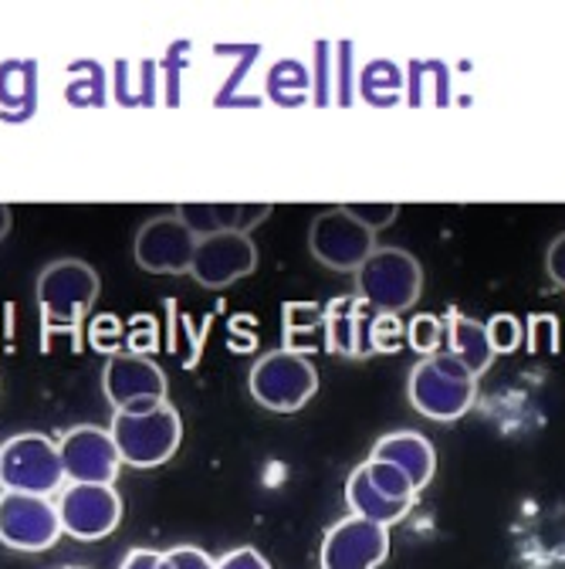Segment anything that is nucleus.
Returning <instances> with one entry per match:
<instances>
[{"label": "nucleus", "instance_id": "f257e3e1", "mask_svg": "<svg viewBox=\"0 0 565 569\" xmlns=\"http://www.w3.org/2000/svg\"><path fill=\"white\" fill-rule=\"evenodd\" d=\"M99 271L82 258H58L41 268L34 299L44 316V329H79L99 299Z\"/></svg>", "mask_w": 565, "mask_h": 569}, {"label": "nucleus", "instance_id": "f03ea898", "mask_svg": "<svg viewBox=\"0 0 565 569\" xmlns=\"http://www.w3.org/2000/svg\"><path fill=\"white\" fill-rule=\"evenodd\" d=\"M356 292L373 312L403 316L423 296V264L403 248H376L356 271Z\"/></svg>", "mask_w": 565, "mask_h": 569}, {"label": "nucleus", "instance_id": "7ed1b4c3", "mask_svg": "<svg viewBox=\"0 0 565 569\" xmlns=\"http://www.w3.org/2000/svg\"><path fill=\"white\" fill-rule=\"evenodd\" d=\"M248 390L261 407H268L274 413H295L315 397L319 370L305 352L271 349L251 367Z\"/></svg>", "mask_w": 565, "mask_h": 569}, {"label": "nucleus", "instance_id": "20e7f679", "mask_svg": "<svg viewBox=\"0 0 565 569\" xmlns=\"http://www.w3.org/2000/svg\"><path fill=\"white\" fill-rule=\"evenodd\" d=\"M109 435L122 455V465L160 468L176 455L183 441V423L170 403H160L150 413H115L109 423Z\"/></svg>", "mask_w": 565, "mask_h": 569}, {"label": "nucleus", "instance_id": "39448f33", "mask_svg": "<svg viewBox=\"0 0 565 569\" xmlns=\"http://www.w3.org/2000/svg\"><path fill=\"white\" fill-rule=\"evenodd\" d=\"M64 485V465L58 441L44 435H14L0 445V488L4 491H24V495H44L51 498Z\"/></svg>", "mask_w": 565, "mask_h": 569}, {"label": "nucleus", "instance_id": "423d86ee", "mask_svg": "<svg viewBox=\"0 0 565 569\" xmlns=\"http://www.w3.org/2000/svg\"><path fill=\"white\" fill-rule=\"evenodd\" d=\"M376 248V234L363 228L345 207H329L309 224V251L329 271L356 274Z\"/></svg>", "mask_w": 565, "mask_h": 569}, {"label": "nucleus", "instance_id": "0eeeda50", "mask_svg": "<svg viewBox=\"0 0 565 569\" xmlns=\"http://www.w3.org/2000/svg\"><path fill=\"white\" fill-rule=\"evenodd\" d=\"M102 390L115 413H150L167 403V373L143 352H112L102 373Z\"/></svg>", "mask_w": 565, "mask_h": 569}, {"label": "nucleus", "instance_id": "6e6552de", "mask_svg": "<svg viewBox=\"0 0 565 569\" xmlns=\"http://www.w3.org/2000/svg\"><path fill=\"white\" fill-rule=\"evenodd\" d=\"M64 536L58 506L44 495L0 491V542L14 552H44Z\"/></svg>", "mask_w": 565, "mask_h": 569}, {"label": "nucleus", "instance_id": "1a4fd4ad", "mask_svg": "<svg viewBox=\"0 0 565 569\" xmlns=\"http://www.w3.org/2000/svg\"><path fill=\"white\" fill-rule=\"evenodd\" d=\"M58 519L64 536L95 542L115 532L122 519V498L112 485H68L58 491Z\"/></svg>", "mask_w": 565, "mask_h": 569}, {"label": "nucleus", "instance_id": "9d476101", "mask_svg": "<svg viewBox=\"0 0 565 569\" xmlns=\"http://www.w3.org/2000/svg\"><path fill=\"white\" fill-rule=\"evenodd\" d=\"M196 234L173 213L150 218L132 238V258L150 274H190L196 254Z\"/></svg>", "mask_w": 565, "mask_h": 569}, {"label": "nucleus", "instance_id": "9b49d317", "mask_svg": "<svg viewBox=\"0 0 565 569\" xmlns=\"http://www.w3.org/2000/svg\"><path fill=\"white\" fill-rule=\"evenodd\" d=\"M390 556V529L360 516L339 519L319 549L322 569H380Z\"/></svg>", "mask_w": 565, "mask_h": 569}, {"label": "nucleus", "instance_id": "f8f14e48", "mask_svg": "<svg viewBox=\"0 0 565 569\" xmlns=\"http://www.w3.org/2000/svg\"><path fill=\"white\" fill-rule=\"evenodd\" d=\"M58 451H61L64 478L72 485H112L122 468V455L112 435L95 423H79L72 431H64Z\"/></svg>", "mask_w": 565, "mask_h": 569}, {"label": "nucleus", "instance_id": "ddd939ff", "mask_svg": "<svg viewBox=\"0 0 565 569\" xmlns=\"http://www.w3.org/2000/svg\"><path fill=\"white\" fill-rule=\"evenodd\" d=\"M406 397L416 413L451 423L474 407L477 380H454L434 367L431 356H423L420 363H413V370L406 377Z\"/></svg>", "mask_w": 565, "mask_h": 569}, {"label": "nucleus", "instance_id": "4468645a", "mask_svg": "<svg viewBox=\"0 0 565 569\" xmlns=\"http://www.w3.org/2000/svg\"><path fill=\"white\" fill-rule=\"evenodd\" d=\"M258 268V244L251 234H210L196 241L190 274L203 289H231L234 281L248 278Z\"/></svg>", "mask_w": 565, "mask_h": 569}, {"label": "nucleus", "instance_id": "2eb2a0df", "mask_svg": "<svg viewBox=\"0 0 565 569\" xmlns=\"http://www.w3.org/2000/svg\"><path fill=\"white\" fill-rule=\"evenodd\" d=\"M274 213V203H176V218L196 234H251Z\"/></svg>", "mask_w": 565, "mask_h": 569}, {"label": "nucleus", "instance_id": "dca6fc26", "mask_svg": "<svg viewBox=\"0 0 565 569\" xmlns=\"http://www.w3.org/2000/svg\"><path fill=\"white\" fill-rule=\"evenodd\" d=\"M376 312L360 296H339L325 306V349L335 356H370V329Z\"/></svg>", "mask_w": 565, "mask_h": 569}, {"label": "nucleus", "instance_id": "f3484780", "mask_svg": "<svg viewBox=\"0 0 565 569\" xmlns=\"http://www.w3.org/2000/svg\"><path fill=\"white\" fill-rule=\"evenodd\" d=\"M370 458H380V461H393L396 468H403L413 481L416 491H423L434 475H437V451L434 445L416 435V431H393V435H383L373 448Z\"/></svg>", "mask_w": 565, "mask_h": 569}, {"label": "nucleus", "instance_id": "a211bd4d", "mask_svg": "<svg viewBox=\"0 0 565 569\" xmlns=\"http://www.w3.org/2000/svg\"><path fill=\"white\" fill-rule=\"evenodd\" d=\"M345 502H349V516H360V519H370V522H380V526H396L410 516L413 502H396V498H386L373 481H370V471L366 465H360L356 471L349 475L345 481Z\"/></svg>", "mask_w": 565, "mask_h": 569}, {"label": "nucleus", "instance_id": "6ab92c4d", "mask_svg": "<svg viewBox=\"0 0 565 569\" xmlns=\"http://www.w3.org/2000/svg\"><path fill=\"white\" fill-rule=\"evenodd\" d=\"M444 322H447V352H454L474 377H484L494 367V356H498L487 339V326L457 309H451Z\"/></svg>", "mask_w": 565, "mask_h": 569}, {"label": "nucleus", "instance_id": "aec40b11", "mask_svg": "<svg viewBox=\"0 0 565 569\" xmlns=\"http://www.w3.org/2000/svg\"><path fill=\"white\" fill-rule=\"evenodd\" d=\"M34 61H4L0 64V116L28 119L34 112Z\"/></svg>", "mask_w": 565, "mask_h": 569}, {"label": "nucleus", "instance_id": "412c9836", "mask_svg": "<svg viewBox=\"0 0 565 569\" xmlns=\"http://www.w3.org/2000/svg\"><path fill=\"white\" fill-rule=\"evenodd\" d=\"M268 96L278 106H302L312 96V68L295 58H281L268 71Z\"/></svg>", "mask_w": 565, "mask_h": 569}, {"label": "nucleus", "instance_id": "4be33fe9", "mask_svg": "<svg viewBox=\"0 0 565 569\" xmlns=\"http://www.w3.org/2000/svg\"><path fill=\"white\" fill-rule=\"evenodd\" d=\"M285 349L305 352L309 346H325V306L289 302L285 306Z\"/></svg>", "mask_w": 565, "mask_h": 569}, {"label": "nucleus", "instance_id": "5701e85b", "mask_svg": "<svg viewBox=\"0 0 565 569\" xmlns=\"http://www.w3.org/2000/svg\"><path fill=\"white\" fill-rule=\"evenodd\" d=\"M400 89H403V76L393 61H373L363 68V79H360V96L370 102V106H390L400 99Z\"/></svg>", "mask_w": 565, "mask_h": 569}, {"label": "nucleus", "instance_id": "b1692460", "mask_svg": "<svg viewBox=\"0 0 565 569\" xmlns=\"http://www.w3.org/2000/svg\"><path fill=\"white\" fill-rule=\"evenodd\" d=\"M406 342L420 356H437L441 349H447V322L431 312H420L406 322Z\"/></svg>", "mask_w": 565, "mask_h": 569}, {"label": "nucleus", "instance_id": "393cba45", "mask_svg": "<svg viewBox=\"0 0 565 569\" xmlns=\"http://www.w3.org/2000/svg\"><path fill=\"white\" fill-rule=\"evenodd\" d=\"M366 471H370V481H373L386 498H396V502H413V498H416V488H413L410 475H406L403 468H396L393 461L370 458V461H366Z\"/></svg>", "mask_w": 565, "mask_h": 569}, {"label": "nucleus", "instance_id": "a878e982", "mask_svg": "<svg viewBox=\"0 0 565 569\" xmlns=\"http://www.w3.org/2000/svg\"><path fill=\"white\" fill-rule=\"evenodd\" d=\"M370 342H373V352H396V349H403V342H406L403 316L376 312L373 329H370Z\"/></svg>", "mask_w": 565, "mask_h": 569}, {"label": "nucleus", "instance_id": "bb28decb", "mask_svg": "<svg viewBox=\"0 0 565 569\" xmlns=\"http://www.w3.org/2000/svg\"><path fill=\"white\" fill-rule=\"evenodd\" d=\"M484 326H487V339H491L494 352H515V349L522 346V339H525V332H522V322H518L512 312H498V316H491Z\"/></svg>", "mask_w": 565, "mask_h": 569}, {"label": "nucleus", "instance_id": "cd10ccee", "mask_svg": "<svg viewBox=\"0 0 565 569\" xmlns=\"http://www.w3.org/2000/svg\"><path fill=\"white\" fill-rule=\"evenodd\" d=\"M342 207L373 234H380L383 228H390L400 218V203H342Z\"/></svg>", "mask_w": 565, "mask_h": 569}, {"label": "nucleus", "instance_id": "c85d7f7f", "mask_svg": "<svg viewBox=\"0 0 565 569\" xmlns=\"http://www.w3.org/2000/svg\"><path fill=\"white\" fill-rule=\"evenodd\" d=\"M525 339H532V342H528L532 352H538V349L555 352V349H558V319H555V316H532V319H528V336H525Z\"/></svg>", "mask_w": 565, "mask_h": 569}, {"label": "nucleus", "instance_id": "c756f323", "mask_svg": "<svg viewBox=\"0 0 565 569\" xmlns=\"http://www.w3.org/2000/svg\"><path fill=\"white\" fill-rule=\"evenodd\" d=\"M167 559L173 562V569H218V562L196 546H173Z\"/></svg>", "mask_w": 565, "mask_h": 569}, {"label": "nucleus", "instance_id": "7c9ffc66", "mask_svg": "<svg viewBox=\"0 0 565 569\" xmlns=\"http://www.w3.org/2000/svg\"><path fill=\"white\" fill-rule=\"evenodd\" d=\"M218 569H271V562L254 546H241V549H231L228 556H221Z\"/></svg>", "mask_w": 565, "mask_h": 569}, {"label": "nucleus", "instance_id": "2f4dec72", "mask_svg": "<svg viewBox=\"0 0 565 569\" xmlns=\"http://www.w3.org/2000/svg\"><path fill=\"white\" fill-rule=\"evenodd\" d=\"M545 271H548V278H552L555 289L565 292V234H558V238L548 244V251H545Z\"/></svg>", "mask_w": 565, "mask_h": 569}, {"label": "nucleus", "instance_id": "473e14b6", "mask_svg": "<svg viewBox=\"0 0 565 569\" xmlns=\"http://www.w3.org/2000/svg\"><path fill=\"white\" fill-rule=\"evenodd\" d=\"M115 339H122V336H119V322H115L112 316L95 319V326H92V342H95V349L115 346Z\"/></svg>", "mask_w": 565, "mask_h": 569}, {"label": "nucleus", "instance_id": "72a5a7b5", "mask_svg": "<svg viewBox=\"0 0 565 569\" xmlns=\"http://www.w3.org/2000/svg\"><path fill=\"white\" fill-rule=\"evenodd\" d=\"M160 556L163 552H153V549H132V552H125V559H122L119 569H157L160 566Z\"/></svg>", "mask_w": 565, "mask_h": 569}, {"label": "nucleus", "instance_id": "f704fd0d", "mask_svg": "<svg viewBox=\"0 0 565 569\" xmlns=\"http://www.w3.org/2000/svg\"><path fill=\"white\" fill-rule=\"evenodd\" d=\"M8 231H11V207L0 203V241L8 238Z\"/></svg>", "mask_w": 565, "mask_h": 569}, {"label": "nucleus", "instance_id": "c9c22d12", "mask_svg": "<svg viewBox=\"0 0 565 569\" xmlns=\"http://www.w3.org/2000/svg\"><path fill=\"white\" fill-rule=\"evenodd\" d=\"M157 569H173V562H170V559H167V552H163V556H160V566H157Z\"/></svg>", "mask_w": 565, "mask_h": 569}, {"label": "nucleus", "instance_id": "e433bc0d", "mask_svg": "<svg viewBox=\"0 0 565 569\" xmlns=\"http://www.w3.org/2000/svg\"><path fill=\"white\" fill-rule=\"evenodd\" d=\"M68 569H79V566H68Z\"/></svg>", "mask_w": 565, "mask_h": 569}]
</instances>
